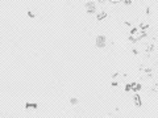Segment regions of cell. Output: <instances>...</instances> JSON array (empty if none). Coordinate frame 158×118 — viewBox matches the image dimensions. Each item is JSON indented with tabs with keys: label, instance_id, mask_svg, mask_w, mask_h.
Wrapping results in <instances>:
<instances>
[{
	"label": "cell",
	"instance_id": "3",
	"mask_svg": "<svg viewBox=\"0 0 158 118\" xmlns=\"http://www.w3.org/2000/svg\"><path fill=\"white\" fill-rule=\"evenodd\" d=\"M135 101L137 102L138 105H140V97H138V96H136V97H135Z\"/></svg>",
	"mask_w": 158,
	"mask_h": 118
},
{
	"label": "cell",
	"instance_id": "2",
	"mask_svg": "<svg viewBox=\"0 0 158 118\" xmlns=\"http://www.w3.org/2000/svg\"><path fill=\"white\" fill-rule=\"evenodd\" d=\"M87 12L88 13H94V12H95V4H94V3H88L87 4Z\"/></svg>",
	"mask_w": 158,
	"mask_h": 118
},
{
	"label": "cell",
	"instance_id": "1",
	"mask_svg": "<svg viewBox=\"0 0 158 118\" xmlns=\"http://www.w3.org/2000/svg\"><path fill=\"white\" fill-rule=\"evenodd\" d=\"M96 45H98L99 47H103V46L106 45V38H104V37H99L98 41H96Z\"/></svg>",
	"mask_w": 158,
	"mask_h": 118
}]
</instances>
